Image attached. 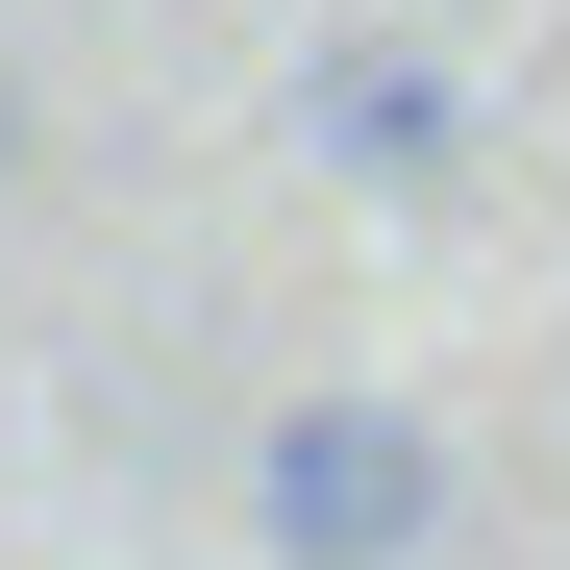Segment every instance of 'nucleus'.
Here are the masks:
<instances>
[{"instance_id": "nucleus-1", "label": "nucleus", "mask_w": 570, "mask_h": 570, "mask_svg": "<svg viewBox=\"0 0 570 570\" xmlns=\"http://www.w3.org/2000/svg\"><path fill=\"white\" fill-rule=\"evenodd\" d=\"M248 546H273V570H422V546H446V422L372 397V372L273 397V422H248Z\"/></svg>"}, {"instance_id": "nucleus-2", "label": "nucleus", "mask_w": 570, "mask_h": 570, "mask_svg": "<svg viewBox=\"0 0 570 570\" xmlns=\"http://www.w3.org/2000/svg\"><path fill=\"white\" fill-rule=\"evenodd\" d=\"M298 149L347 174V199H446V174H471V75H446V50H323Z\"/></svg>"}]
</instances>
